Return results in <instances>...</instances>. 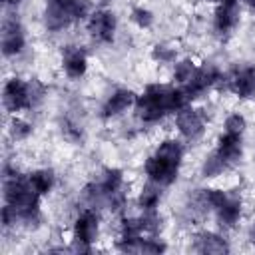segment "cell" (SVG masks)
<instances>
[{
  "label": "cell",
  "instance_id": "cell-16",
  "mask_svg": "<svg viewBox=\"0 0 255 255\" xmlns=\"http://www.w3.org/2000/svg\"><path fill=\"white\" fill-rule=\"evenodd\" d=\"M215 215L223 227H233L241 219V199L237 195H227V199L215 209Z\"/></svg>",
  "mask_w": 255,
  "mask_h": 255
},
{
  "label": "cell",
  "instance_id": "cell-28",
  "mask_svg": "<svg viewBox=\"0 0 255 255\" xmlns=\"http://www.w3.org/2000/svg\"><path fill=\"white\" fill-rule=\"evenodd\" d=\"M64 133L70 137V139H80L82 137V129L76 126V124H70V122H64Z\"/></svg>",
  "mask_w": 255,
  "mask_h": 255
},
{
  "label": "cell",
  "instance_id": "cell-8",
  "mask_svg": "<svg viewBox=\"0 0 255 255\" xmlns=\"http://www.w3.org/2000/svg\"><path fill=\"white\" fill-rule=\"evenodd\" d=\"M241 16V4L239 0H221L213 14V28L217 34H229L237 24Z\"/></svg>",
  "mask_w": 255,
  "mask_h": 255
},
{
  "label": "cell",
  "instance_id": "cell-14",
  "mask_svg": "<svg viewBox=\"0 0 255 255\" xmlns=\"http://www.w3.org/2000/svg\"><path fill=\"white\" fill-rule=\"evenodd\" d=\"M72 22H74V18H72V12H70L68 6H62L54 0H48L46 10H44V24H46L48 30L60 32L66 26H70Z\"/></svg>",
  "mask_w": 255,
  "mask_h": 255
},
{
  "label": "cell",
  "instance_id": "cell-20",
  "mask_svg": "<svg viewBox=\"0 0 255 255\" xmlns=\"http://www.w3.org/2000/svg\"><path fill=\"white\" fill-rule=\"evenodd\" d=\"M161 185L149 181L147 185H143V189L139 191V197H137V205L141 209H157L159 205V199H161Z\"/></svg>",
  "mask_w": 255,
  "mask_h": 255
},
{
  "label": "cell",
  "instance_id": "cell-12",
  "mask_svg": "<svg viewBox=\"0 0 255 255\" xmlns=\"http://www.w3.org/2000/svg\"><path fill=\"white\" fill-rule=\"evenodd\" d=\"M100 233V219L92 207H86L74 221V239H80L84 243H94Z\"/></svg>",
  "mask_w": 255,
  "mask_h": 255
},
{
  "label": "cell",
  "instance_id": "cell-31",
  "mask_svg": "<svg viewBox=\"0 0 255 255\" xmlns=\"http://www.w3.org/2000/svg\"><path fill=\"white\" fill-rule=\"evenodd\" d=\"M4 2H6V4H10V6H16L20 0H4Z\"/></svg>",
  "mask_w": 255,
  "mask_h": 255
},
{
  "label": "cell",
  "instance_id": "cell-2",
  "mask_svg": "<svg viewBox=\"0 0 255 255\" xmlns=\"http://www.w3.org/2000/svg\"><path fill=\"white\" fill-rule=\"evenodd\" d=\"M2 104H4L6 112H10V114H18L22 110H30L34 106L30 84L24 82L22 78L6 80L4 88H2Z\"/></svg>",
  "mask_w": 255,
  "mask_h": 255
},
{
  "label": "cell",
  "instance_id": "cell-26",
  "mask_svg": "<svg viewBox=\"0 0 255 255\" xmlns=\"http://www.w3.org/2000/svg\"><path fill=\"white\" fill-rule=\"evenodd\" d=\"M131 20H133L135 26H139V28H149V26L153 24V14H151L147 8L137 6V8L131 10Z\"/></svg>",
  "mask_w": 255,
  "mask_h": 255
},
{
  "label": "cell",
  "instance_id": "cell-23",
  "mask_svg": "<svg viewBox=\"0 0 255 255\" xmlns=\"http://www.w3.org/2000/svg\"><path fill=\"white\" fill-rule=\"evenodd\" d=\"M8 133L14 141H22V139H28L30 133H32V124L22 120V118H12L10 124H8Z\"/></svg>",
  "mask_w": 255,
  "mask_h": 255
},
{
  "label": "cell",
  "instance_id": "cell-19",
  "mask_svg": "<svg viewBox=\"0 0 255 255\" xmlns=\"http://www.w3.org/2000/svg\"><path fill=\"white\" fill-rule=\"evenodd\" d=\"M98 183H100V187H102V191H104V195L108 199V195L124 189V173L120 169H116V167H110V169H106L102 173V177L98 179Z\"/></svg>",
  "mask_w": 255,
  "mask_h": 255
},
{
  "label": "cell",
  "instance_id": "cell-25",
  "mask_svg": "<svg viewBox=\"0 0 255 255\" xmlns=\"http://www.w3.org/2000/svg\"><path fill=\"white\" fill-rule=\"evenodd\" d=\"M70 12H72V18H74V22H78V20L90 18L94 10H92V4H90V0H76V2L70 6Z\"/></svg>",
  "mask_w": 255,
  "mask_h": 255
},
{
  "label": "cell",
  "instance_id": "cell-21",
  "mask_svg": "<svg viewBox=\"0 0 255 255\" xmlns=\"http://www.w3.org/2000/svg\"><path fill=\"white\" fill-rule=\"evenodd\" d=\"M195 72H197L195 62L189 60V58H185V60H181V62L175 64V68H173V80H175L179 86H185V84L193 78Z\"/></svg>",
  "mask_w": 255,
  "mask_h": 255
},
{
  "label": "cell",
  "instance_id": "cell-18",
  "mask_svg": "<svg viewBox=\"0 0 255 255\" xmlns=\"http://www.w3.org/2000/svg\"><path fill=\"white\" fill-rule=\"evenodd\" d=\"M28 181L38 195H46L52 191V187L56 183V175L52 169H36L28 175Z\"/></svg>",
  "mask_w": 255,
  "mask_h": 255
},
{
  "label": "cell",
  "instance_id": "cell-11",
  "mask_svg": "<svg viewBox=\"0 0 255 255\" xmlns=\"http://www.w3.org/2000/svg\"><path fill=\"white\" fill-rule=\"evenodd\" d=\"M62 68L68 78L78 80L88 70V54L80 46H66L62 50Z\"/></svg>",
  "mask_w": 255,
  "mask_h": 255
},
{
  "label": "cell",
  "instance_id": "cell-7",
  "mask_svg": "<svg viewBox=\"0 0 255 255\" xmlns=\"http://www.w3.org/2000/svg\"><path fill=\"white\" fill-rule=\"evenodd\" d=\"M143 171H145L149 181H153L157 185H171L177 179L179 165L169 163V161H165L157 155H149L143 163Z\"/></svg>",
  "mask_w": 255,
  "mask_h": 255
},
{
  "label": "cell",
  "instance_id": "cell-9",
  "mask_svg": "<svg viewBox=\"0 0 255 255\" xmlns=\"http://www.w3.org/2000/svg\"><path fill=\"white\" fill-rule=\"evenodd\" d=\"M219 159L229 167H233L239 159H241V153H243V139L239 133H229V131H223L217 139V145L213 149Z\"/></svg>",
  "mask_w": 255,
  "mask_h": 255
},
{
  "label": "cell",
  "instance_id": "cell-15",
  "mask_svg": "<svg viewBox=\"0 0 255 255\" xmlns=\"http://www.w3.org/2000/svg\"><path fill=\"white\" fill-rule=\"evenodd\" d=\"M193 249H195L197 253H227V251H229V245H227L225 237H221L219 233L201 231V233L195 237Z\"/></svg>",
  "mask_w": 255,
  "mask_h": 255
},
{
  "label": "cell",
  "instance_id": "cell-22",
  "mask_svg": "<svg viewBox=\"0 0 255 255\" xmlns=\"http://www.w3.org/2000/svg\"><path fill=\"white\" fill-rule=\"evenodd\" d=\"M225 169H227V165L219 159V155H217L215 151H211L209 155H205V159H203V163H201V175H203V177H217V175H221Z\"/></svg>",
  "mask_w": 255,
  "mask_h": 255
},
{
  "label": "cell",
  "instance_id": "cell-29",
  "mask_svg": "<svg viewBox=\"0 0 255 255\" xmlns=\"http://www.w3.org/2000/svg\"><path fill=\"white\" fill-rule=\"evenodd\" d=\"M54 2H58V4H62V6H68V8H70V6H72L76 0H54Z\"/></svg>",
  "mask_w": 255,
  "mask_h": 255
},
{
  "label": "cell",
  "instance_id": "cell-13",
  "mask_svg": "<svg viewBox=\"0 0 255 255\" xmlns=\"http://www.w3.org/2000/svg\"><path fill=\"white\" fill-rule=\"evenodd\" d=\"M135 98L137 96L128 88H120V90L112 92L106 98V102L102 104V116L106 120H110V118H116V116L124 114L128 108H131L135 104Z\"/></svg>",
  "mask_w": 255,
  "mask_h": 255
},
{
  "label": "cell",
  "instance_id": "cell-6",
  "mask_svg": "<svg viewBox=\"0 0 255 255\" xmlns=\"http://www.w3.org/2000/svg\"><path fill=\"white\" fill-rule=\"evenodd\" d=\"M24 46H26V34H24L22 24L14 16L4 18V22H2V54L6 58L18 56L24 50Z\"/></svg>",
  "mask_w": 255,
  "mask_h": 255
},
{
  "label": "cell",
  "instance_id": "cell-33",
  "mask_svg": "<svg viewBox=\"0 0 255 255\" xmlns=\"http://www.w3.org/2000/svg\"><path fill=\"white\" fill-rule=\"evenodd\" d=\"M207 2H217V4H219V2H221V0H207Z\"/></svg>",
  "mask_w": 255,
  "mask_h": 255
},
{
  "label": "cell",
  "instance_id": "cell-30",
  "mask_svg": "<svg viewBox=\"0 0 255 255\" xmlns=\"http://www.w3.org/2000/svg\"><path fill=\"white\" fill-rule=\"evenodd\" d=\"M243 2H245L249 8H255V0H243Z\"/></svg>",
  "mask_w": 255,
  "mask_h": 255
},
{
  "label": "cell",
  "instance_id": "cell-4",
  "mask_svg": "<svg viewBox=\"0 0 255 255\" xmlns=\"http://www.w3.org/2000/svg\"><path fill=\"white\" fill-rule=\"evenodd\" d=\"M116 26H118V20L110 10H94L92 16L88 18V32L100 44L114 42Z\"/></svg>",
  "mask_w": 255,
  "mask_h": 255
},
{
  "label": "cell",
  "instance_id": "cell-17",
  "mask_svg": "<svg viewBox=\"0 0 255 255\" xmlns=\"http://www.w3.org/2000/svg\"><path fill=\"white\" fill-rule=\"evenodd\" d=\"M183 153H185L183 143L179 139H175V137H167V139L159 141V145L153 151V155H157V157H161V159H165L169 163H175V165H181Z\"/></svg>",
  "mask_w": 255,
  "mask_h": 255
},
{
  "label": "cell",
  "instance_id": "cell-3",
  "mask_svg": "<svg viewBox=\"0 0 255 255\" xmlns=\"http://www.w3.org/2000/svg\"><path fill=\"white\" fill-rule=\"evenodd\" d=\"M205 126L207 122H205L203 112L197 108H191L189 104L181 108L179 112H175V128L187 141H197L203 135Z\"/></svg>",
  "mask_w": 255,
  "mask_h": 255
},
{
  "label": "cell",
  "instance_id": "cell-27",
  "mask_svg": "<svg viewBox=\"0 0 255 255\" xmlns=\"http://www.w3.org/2000/svg\"><path fill=\"white\" fill-rule=\"evenodd\" d=\"M151 56H153L157 62L167 64V62H173V60H175V50L169 48V46H159V44H157V46H153Z\"/></svg>",
  "mask_w": 255,
  "mask_h": 255
},
{
  "label": "cell",
  "instance_id": "cell-10",
  "mask_svg": "<svg viewBox=\"0 0 255 255\" xmlns=\"http://www.w3.org/2000/svg\"><path fill=\"white\" fill-rule=\"evenodd\" d=\"M227 88L239 98L255 96V66H243L227 76Z\"/></svg>",
  "mask_w": 255,
  "mask_h": 255
},
{
  "label": "cell",
  "instance_id": "cell-1",
  "mask_svg": "<svg viewBox=\"0 0 255 255\" xmlns=\"http://www.w3.org/2000/svg\"><path fill=\"white\" fill-rule=\"evenodd\" d=\"M189 104V98L181 86H165V84H149L135 98V116L143 124H155L169 112H179Z\"/></svg>",
  "mask_w": 255,
  "mask_h": 255
},
{
  "label": "cell",
  "instance_id": "cell-32",
  "mask_svg": "<svg viewBox=\"0 0 255 255\" xmlns=\"http://www.w3.org/2000/svg\"><path fill=\"white\" fill-rule=\"evenodd\" d=\"M251 243H253V245H255V227H253V229H251Z\"/></svg>",
  "mask_w": 255,
  "mask_h": 255
},
{
  "label": "cell",
  "instance_id": "cell-5",
  "mask_svg": "<svg viewBox=\"0 0 255 255\" xmlns=\"http://www.w3.org/2000/svg\"><path fill=\"white\" fill-rule=\"evenodd\" d=\"M221 80V72L217 70V66L213 64H203V66H197V72L193 74V78L181 86L189 98V102H193L195 98L203 96L211 86H215L217 82Z\"/></svg>",
  "mask_w": 255,
  "mask_h": 255
},
{
  "label": "cell",
  "instance_id": "cell-24",
  "mask_svg": "<svg viewBox=\"0 0 255 255\" xmlns=\"http://www.w3.org/2000/svg\"><path fill=\"white\" fill-rule=\"evenodd\" d=\"M223 128H225V131H229V133H239V135H243V131H245V128H247V122H245V118H243L241 114H231V116L225 118Z\"/></svg>",
  "mask_w": 255,
  "mask_h": 255
}]
</instances>
